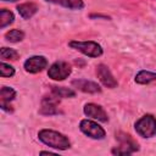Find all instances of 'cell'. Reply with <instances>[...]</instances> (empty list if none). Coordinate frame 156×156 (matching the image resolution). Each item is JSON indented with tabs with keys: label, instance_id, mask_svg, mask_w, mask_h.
Returning a JSON list of instances; mask_svg holds the SVG:
<instances>
[{
	"label": "cell",
	"instance_id": "cell-1",
	"mask_svg": "<svg viewBox=\"0 0 156 156\" xmlns=\"http://www.w3.org/2000/svg\"><path fill=\"white\" fill-rule=\"evenodd\" d=\"M38 139L46 146L56 149V150H67L71 147L69 139L65 134L57 130L46 129V128L40 129L38 132Z\"/></svg>",
	"mask_w": 156,
	"mask_h": 156
},
{
	"label": "cell",
	"instance_id": "cell-2",
	"mask_svg": "<svg viewBox=\"0 0 156 156\" xmlns=\"http://www.w3.org/2000/svg\"><path fill=\"white\" fill-rule=\"evenodd\" d=\"M68 46L88 57H99L104 52L102 46L94 40H71Z\"/></svg>",
	"mask_w": 156,
	"mask_h": 156
},
{
	"label": "cell",
	"instance_id": "cell-3",
	"mask_svg": "<svg viewBox=\"0 0 156 156\" xmlns=\"http://www.w3.org/2000/svg\"><path fill=\"white\" fill-rule=\"evenodd\" d=\"M116 139L119 141V146L112 149L111 152L113 155H130L139 150L138 143L129 134L119 132L116 134Z\"/></svg>",
	"mask_w": 156,
	"mask_h": 156
},
{
	"label": "cell",
	"instance_id": "cell-4",
	"mask_svg": "<svg viewBox=\"0 0 156 156\" xmlns=\"http://www.w3.org/2000/svg\"><path fill=\"white\" fill-rule=\"evenodd\" d=\"M135 132L143 138H151L156 134V117L147 113L134 123Z\"/></svg>",
	"mask_w": 156,
	"mask_h": 156
},
{
	"label": "cell",
	"instance_id": "cell-5",
	"mask_svg": "<svg viewBox=\"0 0 156 156\" xmlns=\"http://www.w3.org/2000/svg\"><path fill=\"white\" fill-rule=\"evenodd\" d=\"M79 129L83 134L94 140H101L106 136L105 129L98 122L91 119H82L79 122Z\"/></svg>",
	"mask_w": 156,
	"mask_h": 156
},
{
	"label": "cell",
	"instance_id": "cell-6",
	"mask_svg": "<svg viewBox=\"0 0 156 156\" xmlns=\"http://www.w3.org/2000/svg\"><path fill=\"white\" fill-rule=\"evenodd\" d=\"M72 73V67L66 61H55L48 68V77L54 80H63Z\"/></svg>",
	"mask_w": 156,
	"mask_h": 156
},
{
	"label": "cell",
	"instance_id": "cell-7",
	"mask_svg": "<svg viewBox=\"0 0 156 156\" xmlns=\"http://www.w3.org/2000/svg\"><path fill=\"white\" fill-rule=\"evenodd\" d=\"M23 67H24L26 72H28V73H33V74L39 73L48 67V60L41 55L30 56L29 58H27L24 61Z\"/></svg>",
	"mask_w": 156,
	"mask_h": 156
},
{
	"label": "cell",
	"instance_id": "cell-8",
	"mask_svg": "<svg viewBox=\"0 0 156 156\" xmlns=\"http://www.w3.org/2000/svg\"><path fill=\"white\" fill-rule=\"evenodd\" d=\"M96 76L99 78V80L102 83V85H105L106 88L113 89L118 85V82L116 80V78L111 73L110 68L104 63H100L96 66Z\"/></svg>",
	"mask_w": 156,
	"mask_h": 156
},
{
	"label": "cell",
	"instance_id": "cell-9",
	"mask_svg": "<svg viewBox=\"0 0 156 156\" xmlns=\"http://www.w3.org/2000/svg\"><path fill=\"white\" fill-rule=\"evenodd\" d=\"M83 112L85 116H88L89 118H93L95 121H99V122H107L108 121L106 111L100 105H96L94 102L85 104L83 107Z\"/></svg>",
	"mask_w": 156,
	"mask_h": 156
},
{
	"label": "cell",
	"instance_id": "cell-10",
	"mask_svg": "<svg viewBox=\"0 0 156 156\" xmlns=\"http://www.w3.org/2000/svg\"><path fill=\"white\" fill-rule=\"evenodd\" d=\"M72 85L83 91V93H88V94H98L101 93V88L98 83L91 82V80H87V79H74L72 80Z\"/></svg>",
	"mask_w": 156,
	"mask_h": 156
},
{
	"label": "cell",
	"instance_id": "cell-11",
	"mask_svg": "<svg viewBox=\"0 0 156 156\" xmlns=\"http://www.w3.org/2000/svg\"><path fill=\"white\" fill-rule=\"evenodd\" d=\"M16 98V90L11 87H2L0 90V107L6 112H12L10 102Z\"/></svg>",
	"mask_w": 156,
	"mask_h": 156
},
{
	"label": "cell",
	"instance_id": "cell-12",
	"mask_svg": "<svg viewBox=\"0 0 156 156\" xmlns=\"http://www.w3.org/2000/svg\"><path fill=\"white\" fill-rule=\"evenodd\" d=\"M58 100L57 96H45L41 100V107H40V113L41 115H56L58 113Z\"/></svg>",
	"mask_w": 156,
	"mask_h": 156
},
{
	"label": "cell",
	"instance_id": "cell-13",
	"mask_svg": "<svg viewBox=\"0 0 156 156\" xmlns=\"http://www.w3.org/2000/svg\"><path fill=\"white\" fill-rule=\"evenodd\" d=\"M17 11L23 20H29L37 13L38 6L34 2H23L17 5Z\"/></svg>",
	"mask_w": 156,
	"mask_h": 156
},
{
	"label": "cell",
	"instance_id": "cell-14",
	"mask_svg": "<svg viewBox=\"0 0 156 156\" xmlns=\"http://www.w3.org/2000/svg\"><path fill=\"white\" fill-rule=\"evenodd\" d=\"M45 1L55 4V5H60L69 10H82L84 7L83 0H45Z\"/></svg>",
	"mask_w": 156,
	"mask_h": 156
},
{
	"label": "cell",
	"instance_id": "cell-15",
	"mask_svg": "<svg viewBox=\"0 0 156 156\" xmlns=\"http://www.w3.org/2000/svg\"><path fill=\"white\" fill-rule=\"evenodd\" d=\"M135 83L138 84H149L151 82H155L156 80V73L155 72H151V71H146V69H141L136 74H135V78H134Z\"/></svg>",
	"mask_w": 156,
	"mask_h": 156
},
{
	"label": "cell",
	"instance_id": "cell-16",
	"mask_svg": "<svg viewBox=\"0 0 156 156\" xmlns=\"http://www.w3.org/2000/svg\"><path fill=\"white\" fill-rule=\"evenodd\" d=\"M51 93L52 95L57 96V98H63V99H67V98H74L76 96V91L69 89V88H65V87H51Z\"/></svg>",
	"mask_w": 156,
	"mask_h": 156
},
{
	"label": "cell",
	"instance_id": "cell-17",
	"mask_svg": "<svg viewBox=\"0 0 156 156\" xmlns=\"http://www.w3.org/2000/svg\"><path fill=\"white\" fill-rule=\"evenodd\" d=\"M13 20H15V15L10 10H6V9L0 10V28L1 29L13 23Z\"/></svg>",
	"mask_w": 156,
	"mask_h": 156
},
{
	"label": "cell",
	"instance_id": "cell-18",
	"mask_svg": "<svg viewBox=\"0 0 156 156\" xmlns=\"http://www.w3.org/2000/svg\"><path fill=\"white\" fill-rule=\"evenodd\" d=\"M24 33L21 29H10L9 32L5 33V39L10 43H18L23 40Z\"/></svg>",
	"mask_w": 156,
	"mask_h": 156
},
{
	"label": "cell",
	"instance_id": "cell-19",
	"mask_svg": "<svg viewBox=\"0 0 156 156\" xmlns=\"http://www.w3.org/2000/svg\"><path fill=\"white\" fill-rule=\"evenodd\" d=\"M0 57H1V61H5V60H12V61H16L18 57H20V54L17 50L15 49H11V48H1L0 50Z\"/></svg>",
	"mask_w": 156,
	"mask_h": 156
},
{
	"label": "cell",
	"instance_id": "cell-20",
	"mask_svg": "<svg viewBox=\"0 0 156 156\" xmlns=\"http://www.w3.org/2000/svg\"><path fill=\"white\" fill-rule=\"evenodd\" d=\"M0 74H1L2 78L12 77V76H15V68L11 65L6 63L5 61H1V63H0Z\"/></svg>",
	"mask_w": 156,
	"mask_h": 156
},
{
	"label": "cell",
	"instance_id": "cell-21",
	"mask_svg": "<svg viewBox=\"0 0 156 156\" xmlns=\"http://www.w3.org/2000/svg\"><path fill=\"white\" fill-rule=\"evenodd\" d=\"M45 154H46V155H48V154H49V155H54V152H51V151H40V155H45Z\"/></svg>",
	"mask_w": 156,
	"mask_h": 156
},
{
	"label": "cell",
	"instance_id": "cell-22",
	"mask_svg": "<svg viewBox=\"0 0 156 156\" xmlns=\"http://www.w3.org/2000/svg\"><path fill=\"white\" fill-rule=\"evenodd\" d=\"M2 1H11V2H15V1H18V0H2Z\"/></svg>",
	"mask_w": 156,
	"mask_h": 156
}]
</instances>
